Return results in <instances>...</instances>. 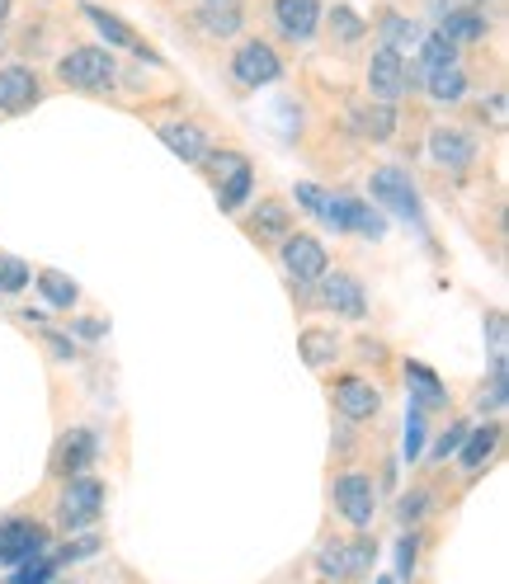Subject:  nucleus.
<instances>
[{"label":"nucleus","mask_w":509,"mask_h":584,"mask_svg":"<svg viewBox=\"0 0 509 584\" xmlns=\"http://www.w3.org/2000/svg\"><path fill=\"white\" fill-rule=\"evenodd\" d=\"M57 80L76 95H109L119 85V52L104 42H76L57 57Z\"/></svg>","instance_id":"f257e3e1"},{"label":"nucleus","mask_w":509,"mask_h":584,"mask_svg":"<svg viewBox=\"0 0 509 584\" xmlns=\"http://www.w3.org/2000/svg\"><path fill=\"white\" fill-rule=\"evenodd\" d=\"M104 505H109V490L99 476H71L62 481V495H57V523L76 537L85 529H95L104 519Z\"/></svg>","instance_id":"f03ea898"},{"label":"nucleus","mask_w":509,"mask_h":584,"mask_svg":"<svg viewBox=\"0 0 509 584\" xmlns=\"http://www.w3.org/2000/svg\"><path fill=\"white\" fill-rule=\"evenodd\" d=\"M307 302L316 307V311H331V316L339 321H368V293H363V283L345 274V269H325V274L307 288Z\"/></svg>","instance_id":"7ed1b4c3"},{"label":"nucleus","mask_w":509,"mask_h":584,"mask_svg":"<svg viewBox=\"0 0 509 584\" xmlns=\"http://www.w3.org/2000/svg\"><path fill=\"white\" fill-rule=\"evenodd\" d=\"M274 254H278V264H283V274H288V283L293 288H311L325 269H331V254H325V246H321V236H311V232H288L274 246Z\"/></svg>","instance_id":"20e7f679"},{"label":"nucleus","mask_w":509,"mask_h":584,"mask_svg":"<svg viewBox=\"0 0 509 584\" xmlns=\"http://www.w3.org/2000/svg\"><path fill=\"white\" fill-rule=\"evenodd\" d=\"M331 505H335V514L349 523V529H373V519H377V481L368 476V472H339L331 481Z\"/></svg>","instance_id":"39448f33"},{"label":"nucleus","mask_w":509,"mask_h":584,"mask_svg":"<svg viewBox=\"0 0 509 584\" xmlns=\"http://www.w3.org/2000/svg\"><path fill=\"white\" fill-rule=\"evenodd\" d=\"M226 71H232V80L240 85V90H264V85H274L283 76V57L269 38H246L232 52Z\"/></svg>","instance_id":"423d86ee"},{"label":"nucleus","mask_w":509,"mask_h":584,"mask_svg":"<svg viewBox=\"0 0 509 584\" xmlns=\"http://www.w3.org/2000/svg\"><path fill=\"white\" fill-rule=\"evenodd\" d=\"M368 194H373L377 208L396 212L401 222H420V194L401 165H377L373 175H368Z\"/></svg>","instance_id":"0eeeda50"},{"label":"nucleus","mask_w":509,"mask_h":584,"mask_svg":"<svg viewBox=\"0 0 509 584\" xmlns=\"http://www.w3.org/2000/svg\"><path fill=\"white\" fill-rule=\"evenodd\" d=\"M331 406H335L339 420L368 424V420L382 415V392H377V382H368V377H359V373H339V377L331 382Z\"/></svg>","instance_id":"6e6552de"},{"label":"nucleus","mask_w":509,"mask_h":584,"mask_svg":"<svg viewBox=\"0 0 509 584\" xmlns=\"http://www.w3.org/2000/svg\"><path fill=\"white\" fill-rule=\"evenodd\" d=\"M48 547L52 533L38 519H0V571H14V566L42 557Z\"/></svg>","instance_id":"1a4fd4ad"},{"label":"nucleus","mask_w":509,"mask_h":584,"mask_svg":"<svg viewBox=\"0 0 509 584\" xmlns=\"http://www.w3.org/2000/svg\"><path fill=\"white\" fill-rule=\"evenodd\" d=\"M363 80H368V99L373 104H401L406 99V52H392V48H373V57H368L363 66Z\"/></svg>","instance_id":"9d476101"},{"label":"nucleus","mask_w":509,"mask_h":584,"mask_svg":"<svg viewBox=\"0 0 509 584\" xmlns=\"http://www.w3.org/2000/svg\"><path fill=\"white\" fill-rule=\"evenodd\" d=\"M349 194H335V189H321V184H293V208L307 212V218H316L321 226H331L335 236H349Z\"/></svg>","instance_id":"9b49d317"},{"label":"nucleus","mask_w":509,"mask_h":584,"mask_svg":"<svg viewBox=\"0 0 509 584\" xmlns=\"http://www.w3.org/2000/svg\"><path fill=\"white\" fill-rule=\"evenodd\" d=\"M246 208L250 212L240 218V232H246L254 246H269V250H274L278 240L293 232V222H297V212H293L288 198H274V194L260 198V203H246Z\"/></svg>","instance_id":"f8f14e48"},{"label":"nucleus","mask_w":509,"mask_h":584,"mask_svg":"<svg viewBox=\"0 0 509 584\" xmlns=\"http://www.w3.org/2000/svg\"><path fill=\"white\" fill-rule=\"evenodd\" d=\"M184 24L208 42H226L246 28V10H240V0H198V5L184 14Z\"/></svg>","instance_id":"ddd939ff"},{"label":"nucleus","mask_w":509,"mask_h":584,"mask_svg":"<svg viewBox=\"0 0 509 584\" xmlns=\"http://www.w3.org/2000/svg\"><path fill=\"white\" fill-rule=\"evenodd\" d=\"M80 14L95 24V34L104 38V48H109V52H137L141 62H161L151 42L141 38V34H137V28L127 24V20H119V14H113V10H104V5H90V0H85Z\"/></svg>","instance_id":"4468645a"},{"label":"nucleus","mask_w":509,"mask_h":584,"mask_svg":"<svg viewBox=\"0 0 509 584\" xmlns=\"http://www.w3.org/2000/svg\"><path fill=\"white\" fill-rule=\"evenodd\" d=\"M38 104H42V76L38 71L24 66V62L0 66V113H5V119H20V113L38 109Z\"/></svg>","instance_id":"2eb2a0df"},{"label":"nucleus","mask_w":509,"mask_h":584,"mask_svg":"<svg viewBox=\"0 0 509 584\" xmlns=\"http://www.w3.org/2000/svg\"><path fill=\"white\" fill-rule=\"evenodd\" d=\"M99 458V434L95 430H66L52 448V476L71 481V476H90V467Z\"/></svg>","instance_id":"dca6fc26"},{"label":"nucleus","mask_w":509,"mask_h":584,"mask_svg":"<svg viewBox=\"0 0 509 584\" xmlns=\"http://www.w3.org/2000/svg\"><path fill=\"white\" fill-rule=\"evenodd\" d=\"M476 137L467 133V127H452V123H438L430 127V161L438 170H467L476 161Z\"/></svg>","instance_id":"f3484780"},{"label":"nucleus","mask_w":509,"mask_h":584,"mask_svg":"<svg viewBox=\"0 0 509 584\" xmlns=\"http://www.w3.org/2000/svg\"><path fill=\"white\" fill-rule=\"evenodd\" d=\"M269 14H274V28L288 42H311L321 28V0H274Z\"/></svg>","instance_id":"a211bd4d"},{"label":"nucleus","mask_w":509,"mask_h":584,"mask_svg":"<svg viewBox=\"0 0 509 584\" xmlns=\"http://www.w3.org/2000/svg\"><path fill=\"white\" fill-rule=\"evenodd\" d=\"M438 34H444L452 48H472V42H486L491 14L481 5H448L444 14H438Z\"/></svg>","instance_id":"6ab92c4d"},{"label":"nucleus","mask_w":509,"mask_h":584,"mask_svg":"<svg viewBox=\"0 0 509 584\" xmlns=\"http://www.w3.org/2000/svg\"><path fill=\"white\" fill-rule=\"evenodd\" d=\"M156 137H161L165 147L175 151L184 165H198V161L208 156V147H212L208 127H203V123H194V119H170V123H156Z\"/></svg>","instance_id":"aec40b11"},{"label":"nucleus","mask_w":509,"mask_h":584,"mask_svg":"<svg viewBox=\"0 0 509 584\" xmlns=\"http://www.w3.org/2000/svg\"><path fill=\"white\" fill-rule=\"evenodd\" d=\"M297 353H302V363L311 368V373H325L331 363L345 359V339H339L335 325H302Z\"/></svg>","instance_id":"412c9836"},{"label":"nucleus","mask_w":509,"mask_h":584,"mask_svg":"<svg viewBox=\"0 0 509 584\" xmlns=\"http://www.w3.org/2000/svg\"><path fill=\"white\" fill-rule=\"evenodd\" d=\"M500 424H481V430H472V434H467V444L458 448V458H462V476L467 481H476L481 472H486V467H491V458H495V452H500Z\"/></svg>","instance_id":"4be33fe9"},{"label":"nucleus","mask_w":509,"mask_h":584,"mask_svg":"<svg viewBox=\"0 0 509 584\" xmlns=\"http://www.w3.org/2000/svg\"><path fill=\"white\" fill-rule=\"evenodd\" d=\"M349 127H353V137H363V141H392L396 137V109L359 99V104L349 109Z\"/></svg>","instance_id":"5701e85b"},{"label":"nucleus","mask_w":509,"mask_h":584,"mask_svg":"<svg viewBox=\"0 0 509 584\" xmlns=\"http://www.w3.org/2000/svg\"><path fill=\"white\" fill-rule=\"evenodd\" d=\"M14 321H20L24 331H34V335L42 339V349H48V359H52V363H76V359H80V345H76V339H71L66 331L48 325V316H42V311H20Z\"/></svg>","instance_id":"b1692460"},{"label":"nucleus","mask_w":509,"mask_h":584,"mask_svg":"<svg viewBox=\"0 0 509 584\" xmlns=\"http://www.w3.org/2000/svg\"><path fill=\"white\" fill-rule=\"evenodd\" d=\"M373 28H377V48H392V52H406V48H415L420 42V24L410 20L406 10H396V5H382L373 14Z\"/></svg>","instance_id":"393cba45"},{"label":"nucleus","mask_w":509,"mask_h":584,"mask_svg":"<svg viewBox=\"0 0 509 584\" xmlns=\"http://www.w3.org/2000/svg\"><path fill=\"white\" fill-rule=\"evenodd\" d=\"M406 387H410V396H415L410 406H420V410H444V406H448L444 377H438L434 368L415 363V359H406Z\"/></svg>","instance_id":"a878e982"},{"label":"nucleus","mask_w":509,"mask_h":584,"mask_svg":"<svg viewBox=\"0 0 509 584\" xmlns=\"http://www.w3.org/2000/svg\"><path fill=\"white\" fill-rule=\"evenodd\" d=\"M420 90L430 95L434 104L452 109V104H462V99H467V90H472V80H467V71H462V66H444V71H434V76H424Z\"/></svg>","instance_id":"bb28decb"},{"label":"nucleus","mask_w":509,"mask_h":584,"mask_svg":"<svg viewBox=\"0 0 509 584\" xmlns=\"http://www.w3.org/2000/svg\"><path fill=\"white\" fill-rule=\"evenodd\" d=\"M34 288L48 297V307H57V311H71V307L80 302L76 278L62 274V269H34Z\"/></svg>","instance_id":"cd10ccee"},{"label":"nucleus","mask_w":509,"mask_h":584,"mask_svg":"<svg viewBox=\"0 0 509 584\" xmlns=\"http://www.w3.org/2000/svg\"><path fill=\"white\" fill-rule=\"evenodd\" d=\"M250 194H254V165L236 170L232 179H222V184H218V208L226 212V218H240V208L250 203Z\"/></svg>","instance_id":"c85d7f7f"},{"label":"nucleus","mask_w":509,"mask_h":584,"mask_svg":"<svg viewBox=\"0 0 509 584\" xmlns=\"http://www.w3.org/2000/svg\"><path fill=\"white\" fill-rule=\"evenodd\" d=\"M434 505H438V495L430 486H410L401 500H396V523H401V529H420V523L434 514Z\"/></svg>","instance_id":"c756f323"},{"label":"nucleus","mask_w":509,"mask_h":584,"mask_svg":"<svg viewBox=\"0 0 509 584\" xmlns=\"http://www.w3.org/2000/svg\"><path fill=\"white\" fill-rule=\"evenodd\" d=\"M246 165H250V156H246V151H236V147H222V151H218V147H208V156L198 161V170L208 175L212 189H218L222 179H232L236 170H246Z\"/></svg>","instance_id":"7c9ffc66"},{"label":"nucleus","mask_w":509,"mask_h":584,"mask_svg":"<svg viewBox=\"0 0 509 584\" xmlns=\"http://www.w3.org/2000/svg\"><path fill=\"white\" fill-rule=\"evenodd\" d=\"M34 283V264L20 254H0V297H20Z\"/></svg>","instance_id":"2f4dec72"},{"label":"nucleus","mask_w":509,"mask_h":584,"mask_svg":"<svg viewBox=\"0 0 509 584\" xmlns=\"http://www.w3.org/2000/svg\"><path fill=\"white\" fill-rule=\"evenodd\" d=\"M349 232H359V236H368V240H377L382 232H387V218H382L373 203L353 198V203H349Z\"/></svg>","instance_id":"473e14b6"},{"label":"nucleus","mask_w":509,"mask_h":584,"mask_svg":"<svg viewBox=\"0 0 509 584\" xmlns=\"http://www.w3.org/2000/svg\"><path fill=\"white\" fill-rule=\"evenodd\" d=\"M57 571H62V566H57V557H52V551H42V557L14 566V580H10V584H52Z\"/></svg>","instance_id":"72a5a7b5"},{"label":"nucleus","mask_w":509,"mask_h":584,"mask_svg":"<svg viewBox=\"0 0 509 584\" xmlns=\"http://www.w3.org/2000/svg\"><path fill=\"white\" fill-rule=\"evenodd\" d=\"M467 434H472V424H467V420H452L448 430L434 438V448H430V462H448V458H458V448L467 444Z\"/></svg>","instance_id":"f704fd0d"},{"label":"nucleus","mask_w":509,"mask_h":584,"mask_svg":"<svg viewBox=\"0 0 509 584\" xmlns=\"http://www.w3.org/2000/svg\"><path fill=\"white\" fill-rule=\"evenodd\" d=\"M363 34H368V20H359V10H349V5H335V10H331V38L359 42Z\"/></svg>","instance_id":"c9c22d12"},{"label":"nucleus","mask_w":509,"mask_h":584,"mask_svg":"<svg viewBox=\"0 0 509 584\" xmlns=\"http://www.w3.org/2000/svg\"><path fill=\"white\" fill-rule=\"evenodd\" d=\"M99 547H104V543H99L95 533H85V537H66V543H62V551H52V557H57V566H71V561H85V557H95Z\"/></svg>","instance_id":"e433bc0d"},{"label":"nucleus","mask_w":509,"mask_h":584,"mask_svg":"<svg viewBox=\"0 0 509 584\" xmlns=\"http://www.w3.org/2000/svg\"><path fill=\"white\" fill-rule=\"evenodd\" d=\"M476 410H481V415H486V410H491V415H500V410H505V373H491V382L476 396Z\"/></svg>","instance_id":"4c0bfd02"},{"label":"nucleus","mask_w":509,"mask_h":584,"mask_svg":"<svg viewBox=\"0 0 509 584\" xmlns=\"http://www.w3.org/2000/svg\"><path fill=\"white\" fill-rule=\"evenodd\" d=\"M66 335L71 339H104L109 335V321L104 316H76V321L66 325Z\"/></svg>","instance_id":"58836bf2"},{"label":"nucleus","mask_w":509,"mask_h":584,"mask_svg":"<svg viewBox=\"0 0 509 584\" xmlns=\"http://www.w3.org/2000/svg\"><path fill=\"white\" fill-rule=\"evenodd\" d=\"M420 444H424V410L410 406V420H406V458H420Z\"/></svg>","instance_id":"ea45409f"},{"label":"nucleus","mask_w":509,"mask_h":584,"mask_svg":"<svg viewBox=\"0 0 509 584\" xmlns=\"http://www.w3.org/2000/svg\"><path fill=\"white\" fill-rule=\"evenodd\" d=\"M415 557H420V537H415V529H410V537L401 543V575H410V566H415Z\"/></svg>","instance_id":"a19ab883"},{"label":"nucleus","mask_w":509,"mask_h":584,"mask_svg":"<svg viewBox=\"0 0 509 584\" xmlns=\"http://www.w3.org/2000/svg\"><path fill=\"white\" fill-rule=\"evenodd\" d=\"M10 10H14V0H0V24L10 20Z\"/></svg>","instance_id":"79ce46f5"},{"label":"nucleus","mask_w":509,"mask_h":584,"mask_svg":"<svg viewBox=\"0 0 509 584\" xmlns=\"http://www.w3.org/2000/svg\"><path fill=\"white\" fill-rule=\"evenodd\" d=\"M0 38H5V24H0Z\"/></svg>","instance_id":"37998d69"}]
</instances>
